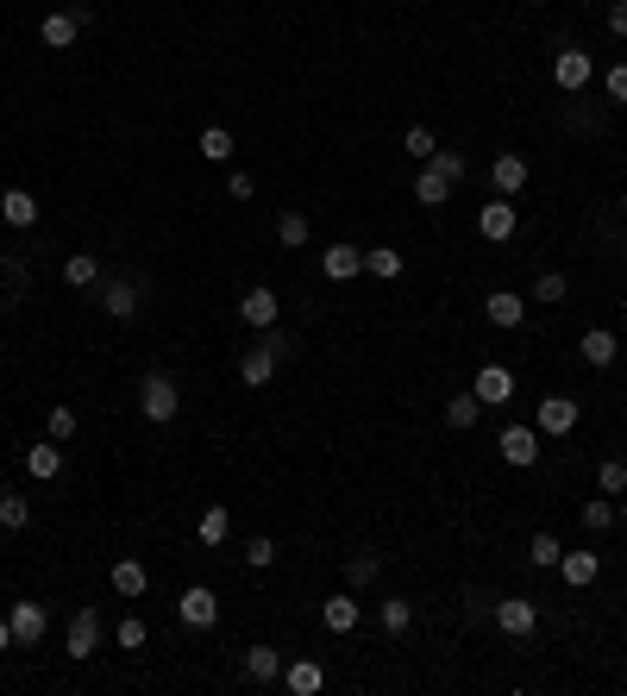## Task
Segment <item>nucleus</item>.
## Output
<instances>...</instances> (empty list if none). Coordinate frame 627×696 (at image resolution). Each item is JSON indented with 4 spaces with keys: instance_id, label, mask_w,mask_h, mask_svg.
Listing matches in <instances>:
<instances>
[{
    "instance_id": "c03bdc74",
    "label": "nucleus",
    "mask_w": 627,
    "mask_h": 696,
    "mask_svg": "<svg viewBox=\"0 0 627 696\" xmlns=\"http://www.w3.org/2000/svg\"><path fill=\"white\" fill-rule=\"evenodd\" d=\"M113 640H120V646H126V653H138V646H145L151 634H145V621H138V615H126V621H120V628H113Z\"/></svg>"
},
{
    "instance_id": "58836bf2",
    "label": "nucleus",
    "mask_w": 627,
    "mask_h": 696,
    "mask_svg": "<svg viewBox=\"0 0 627 696\" xmlns=\"http://www.w3.org/2000/svg\"><path fill=\"white\" fill-rule=\"evenodd\" d=\"M571 295V276L565 270H540V283H533V301H565Z\"/></svg>"
},
{
    "instance_id": "de8ad7c7",
    "label": "nucleus",
    "mask_w": 627,
    "mask_h": 696,
    "mask_svg": "<svg viewBox=\"0 0 627 696\" xmlns=\"http://www.w3.org/2000/svg\"><path fill=\"white\" fill-rule=\"evenodd\" d=\"M609 38H627V0H615V7H609Z\"/></svg>"
},
{
    "instance_id": "c9c22d12",
    "label": "nucleus",
    "mask_w": 627,
    "mask_h": 696,
    "mask_svg": "<svg viewBox=\"0 0 627 696\" xmlns=\"http://www.w3.org/2000/svg\"><path fill=\"white\" fill-rule=\"evenodd\" d=\"M402 151L414 157V164H427V157L439 151V138H433V126H408V132H402Z\"/></svg>"
},
{
    "instance_id": "a19ab883",
    "label": "nucleus",
    "mask_w": 627,
    "mask_h": 696,
    "mask_svg": "<svg viewBox=\"0 0 627 696\" xmlns=\"http://www.w3.org/2000/svg\"><path fill=\"white\" fill-rule=\"evenodd\" d=\"M584 527H590V533H609V527H615V496L584 502Z\"/></svg>"
},
{
    "instance_id": "20e7f679",
    "label": "nucleus",
    "mask_w": 627,
    "mask_h": 696,
    "mask_svg": "<svg viewBox=\"0 0 627 696\" xmlns=\"http://www.w3.org/2000/svg\"><path fill=\"white\" fill-rule=\"evenodd\" d=\"M496 452H502V464H515V471H527V464H540V427H527V421L502 427Z\"/></svg>"
},
{
    "instance_id": "cd10ccee",
    "label": "nucleus",
    "mask_w": 627,
    "mask_h": 696,
    "mask_svg": "<svg viewBox=\"0 0 627 696\" xmlns=\"http://www.w3.org/2000/svg\"><path fill=\"white\" fill-rule=\"evenodd\" d=\"M195 151L207 157V164H232V151H239V145H232V132H226V126H207V132L195 138Z\"/></svg>"
},
{
    "instance_id": "2eb2a0df",
    "label": "nucleus",
    "mask_w": 627,
    "mask_h": 696,
    "mask_svg": "<svg viewBox=\"0 0 627 696\" xmlns=\"http://www.w3.org/2000/svg\"><path fill=\"white\" fill-rule=\"evenodd\" d=\"M490 182H496V195L515 201V195L527 189V157H521V151H502L496 164H490Z\"/></svg>"
},
{
    "instance_id": "f03ea898",
    "label": "nucleus",
    "mask_w": 627,
    "mask_h": 696,
    "mask_svg": "<svg viewBox=\"0 0 627 696\" xmlns=\"http://www.w3.org/2000/svg\"><path fill=\"white\" fill-rule=\"evenodd\" d=\"M176 408H182V396H176V383L164 377V370H151L145 383H138V414H145V421H176Z\"/></svg>"
},
{
    "instance_id": "37998d69",
    "label": "nucleus",
    "mask_w": 627,
    "mask_h": 696,
    "mask_svg": "<svg viewBox=\"0 0 627 696\" xmlns=\"http://www.w3.org/2000/svg\"><path fill=\"white\" fill-rule=\"evenodd\" d=\"M245 565H251V571H270V565H276V540H270V533L245 540Z\"/></svg>"
},
{
    "instance_id": "79ce46f5",
    "label": "nucleus",
    "mask_w": 627,
    "mask_h": 696,
    "mask_svg": "<svg viewBox=\"0 0 627 696\" xmlns=\"http://www.w3.org/2000/svg\"><path fill=\"white\" fill-rule=\"evenodd\" d=\"M596 483H602V496H621L627 490V464L621 458H602L596 464Z\"/></svg>"
},
{
    "instance_id": "49530a36",
    "label": "nucleus",
    "mask_w": 627,
    "mask_h": 696,
    "mask_svg": "<svg viewBox=\"0 0 627 696\" xmlns=\"http://www.w3.org/2000/svg\"><path fill=\"white\" fill-rule=\"evenodd\" d=\"M226 195H232V201H251V195H258V182H251L245 170H232V176H226Z\"/></svg>"
},
{
    "instance_id": "4be33fe9",
    "label": "nucleus",
    "mask_w": 627,
    "mask_h": 696,
    "mask_svg": "<svg viewBox=\"0 0 627 696\" xmlns=\"http://www.w3.org/2000/svg\"><path fill=\"white\" fill-rule=\"evenodd\" d=\"M76 32H82L76 7H69V13H44V26H38V38L51 44V51H69V44H76Z\"/></svg>"
},
{
    "instance_id": "09e8293b",
    "label": "nucleus",
    "mask_w": 627,
    "mask_h": 696,
    "mask_svg": "<svg viewBox=\"0 0 627 696\" xmlns=\"http://www.w3.org/2000/svg\"><path fill=\"white\" fill-rule=\"evenodd\" d=\"M13 653V628H7V615H0V659Z\"/></svg>"
},
{
    "instance_id": "72a5a7b5",
    "label": "nucleus",
    "mask_w": 627,
    "mask_h": 696,
    "mask_svg": "<svg viewBox=\"0 0 627 696\" xmlns=\"http://www.w3.org/2000/svg\"><path fill=\"white\" fill-rule=\"evenodd\" d=\"M19 527H32V502L26 496H0V533H19Z\"/></svg>"
},
{
    "instance_id": "4c0bfd02",
    "label": "nucleus",
    "mask_w": 627,
    "mask_h": 696,
    "mask_svg": "<svg viewBox=\"0 0 627 696\" xmlns=\"http://www.w3.org/2000/svg\"><path fill=\"white\" fill-rule=\"evenodd\" d=\"M377 559H370V552H358V559H345V584H352V590H370V584H377Z\"/></svg>"
},
{
    "instance_id": "473e14b6",
    "label": "nucleus",
    "mask_w": 627,
    "mask_h": 696,
    "mask_svg": "<svg viewBox=\"0 0 627 696\" xmlns=\"http://www.w3.org/2000/svg\"><path fill=\"white\" fill-rule=\"evenodd\" d=\"M559 552H565V540H559V533H533V540H527V565L552 571V565H559Z\"/></svg>"
},
{
    "instance_id": "f257e3e1",
    "label": "nucleus",
    "mask_w": 627,
    "mask_h": 696,
    "mask_svg": "<svg viewBox=\"0 0 627 696\" xmlns=\"http://www.w3.org/2000/svg\"><path fill=\"white\" fill-rule=\"evenodd\" d=\"M295 352V339L289 333H276V327H264V339L251 345V352H239V383L245 389H264L270 377H276V364H283Z\"/></svg>"
},
{
    "instance_id": "8fccbe9b",
    "label": "nucleus",
    "mask_w": 627,
    "mask_h": 696,
    "mask_svg": "<svg viewBox=\"0 0 627 696\" xmlns=\"http://www.w3.org/2000/svg\"><path fill=\"white\" fill-rule=\"evenodd\" d=\"M615 521H627V490H621V496H615Z\"/></svg>"
},
{
    "instance_id": "9d476101",
    "label": "nucleus",
    "mask_w": 627,
    "mask_h": 696,
    "mask_svg": "<svg viewBox=\"0 0 627 696\" xmlns=\"http://www.w3.org/2000/svg\"><path fill=\"white\" fill-rule=\"evenodd\" d=\"M101 308H107L113 320H132L138 308H145V283H138V276H120V283H107V289H101Z\"/></svg>"
},
{
    "instance_id": "c85d7f7f",
    "label": "nucleus",
    "mask_w": 627,
    "mask_h": 696,
    "mask_svg": "<svg viewBox=\"0 0 627 696\" xmlns=\"http://www.w3.org/2000/svg\"><path fill=\"white\" fill-rule=\"evenodd\" d=\"M276 239H283L289 251H301L314 239V226H308V214H295V207H283V214H276Z\"/></svg>"
},
{
    "instance_id": "603ef678",
    "label": "nucleus",
    "mask_w": 627,
    "mask_h": 696,
    "mask_svg": "<svg viewBox=\"0 0 627 696\" xmlns=\"http://www.w3.org/2000/svg\"><path fill=\"white\" fill-rule=\"evenodd\" d=\"M621 214H627V195H621Z\"/></svg>"
},
{
    "instance_id": "aec40b11",
    "label": "nucleus",
    "mask_w": 627,
    "mask_h": 696,
    "mask_svg": "<svg viewBox=\"0 0 627 696\" xmlns=\"http://www.w3.org/2000/svg\"><path fill=\"white\" fill-rule=\"evenodd\" d=\"M26 471H32L38 483H57V477H63V446H57V439H44V446H26Z\"/></svg>"
},
{
    "instance_id": "2f4dec72",
    "label": "nucleus",
    "mask_w": 627,
    "mask_h": 696,
    "mask_svg": "<svg viewBox=\"0 0 627 696\" xmlns=\"http://www.w3.org/2000/svg\"><path fill=\"white\" fill-rule=\"evenodd\" d=\"M364 270L383 276V283H396V276H402V251H396V245H370V251H364Z\"/></svg>"
},
{
    "instance_id": "1a4fd4ad",
    "label": "nucleus",
    "mask_w": 627,
    "mask_h": 696,
    "mask_svg": "<svg viewBox=\"0 0 627 696\" xmlns=\"http://www.w3.org/2000/svg\"><path fill=\"white\" fill-rule=\"evenodd\" d=\"M176 615L189 621V628H214V621H220V596L207 590V584H189V590H182V602H176Z\"/></svg>"
},
{
    "instance_id": "9b49d317",
    "label": "nucleus",
    "mask_w": 627,
    "mask_h": 696,
    "mask_svg": "<svg viewBox=\"0 0 627 696\" xmlns=\"http://www.w3.org/2000/svg\"><path fill=\"white\" fill-rule=\"evenodd\" d=\"M471 389H477V402H483V408H496V402H515V370H508V364H483Z\"/></svg>"
},
{
    "instance_id": "39448f33",
    "label": "nucleus",
    "mask_w": 627,
    "mask_h": 696,
    "mask_svg": "<svg viewBox=\"0 0 627 696\" xmlns=\"http://www.w3.org/2000/svg\"><path fill=\"white\" fill-rule=\"evenodd\" d=\"M490 621L502 634H515V640H527L533 628H540V609H533L527 596H502V602H490Z\"/></svg>"
},
{
    "instance_id": "423d86ee",
    "label": "nucleus",
    "mask_w": 627,
    "mask_h": 696,
    "mask_svg": "<svg viewBox=\"0 0 627 696\" xmlns=\"http://www.w3.org/2000/svg\"><path fill=\"white\" fill-rule=\"evenodd\" d=\"M7 628H13V646H38L44 634H51V615H44V602H13Z\"/></svg>"
},
{
    "instance_id": "f8f14e48",
    "label": "nucleus",
    "mask_w": 627,
    "mask_h": 696,
    "mask_svg": "<svg viewBox=\"0 0 627 696\" xmlns=\"http://www.w3.org/2000/svg\"><path fill=\"white\" fill-rule=\"evenodd\" d=\"M283 690L289 696H320V690H327V665H320V659H289L283 665Z\"/></svg>"
},
{
    "instance_id": "4468645a",
    "label": "nucleus",
    "mask_w": 627,
    "mask_h": 696,
    "mask_svg": "<svg viewBox=\"0 0 627 696\" xmlns=\"http://www.w3.org/2000/svg\"><path fill=\"white\" fill-rule=\"evenodd\" d=\"M276 314H283V301H276V289H245V301H239V320L245 327H276Z\"/></svg>"
},
{
    "instance_id": "393cba45",
    "label": "nucleus",
    "mask_w": 627,
    "mask_h": 696,
    "mask_svg": "<svg viewBox=\"0 0 627 696\" xmlns=\"http://www.w3.org/2000/svg\"><path fill=\"white\" fill-rule=\"evenodd\" d=\"M577 352H584L590 370H609V364H615V333H609V327H590L584 339H577Z\"/></svg>"
},
{
    "instance_id": "5701e85b",
    "label": "nucleus",
    "mask_w": 627,
    "mask_h": 696,
    "mask_svg": "<svg viewBox=\"0 0 627 696\" xmlns=\"http://www.w3.org/2000/svg\"><path fill=\"white\" fill-rule=\"evenodd\" d=\"M0 220H7V226H19V232H26V226H38V195H26V189H7V195H0Z\"/></svg>"
},
{
    "instance_id": "6e6552de",
    "label": "nucleus",
    "mask_w": 627,
    "mask_h": 696,
    "mask_svg": "<svg viewBox=\"0 0 627 696\" xmlns=\"http://www.w3.org/2000/svg\"><path fill=\"white\" fill-rule=\"evenodd\" d=\"M515 201H508V195H496V201H483V214H477V232H483V239H490V245H508V239H515Z\"/></svg>"
},
{
    "instance_id": "412c9836",
    "label": "nucleus",
    "mask_w": 627,
    "mask_h": 696,
    "mask_svg": "<svg viewBox=\"0 0 627 696\" xmlns=\"http://www.w3.org/2000/svg\"><path fill=\"white\" fill-rule=\"evenodd\" d=\"M483 314H490V327H521V320H527V301L515 289H496L490 301H483Z\"/></svg>"
},
{
    "instance_id": "7ed1b4c3",
    "label": "nucleus",
    "mask_w": 627,
    "mask_h": 696,
    "mask_svg": "<svg viewBox=\"0 0 627 696\" xmlns=\"http://www.w3.org/2000/svg\"><path fill=\"white\" fill-rule=\"evenodd\" d=\"M101 634H107V621H101V609H76V615H69V634H63V653L69 659H95L101 653Z\"/></svg>"
},
{
    "instance_id": "c756f323",
    "label": "nucleus",
    "mask_w": 627,
    "mask_h": 696,
    "mask_svg": "<svg viewBox=\"0 0 627 696\" xmlns=\"http://www.w3.org/2000/svg\"><path fill=\"white\" fill-rule=\"evenodd\" d=\"M414 201H421V207H446L452 201V182L439 170H421V176H414Z\"/></svg>"
},
{
    "instance_id": "b1692460",
    "label": "nucleus",
    "mask_w": 627,
    "mask_h": 696,
    "mask_svg": "<svg viewBox=\"0 0 627 696\" xmlns=\"http://www.w3.org/2000/svg\"><path fill=\"white\" fill-rule=\"evenodd\" d=\"M63 283L69 289H95L101 283V258H95V251H69V258H63Z\"/></svg>"
},
{
    "instance_id": "a211bd4d",
    "label": "nucleus",
    "mask_w": 627,
    "mask_h": 696,
    "mask_svg": "<svg viewBox=\"0 0 627 696\" xmlns=\"http://www.w3.org/2000/svg\"><path fill=\"white\" fill-rule=\"evenodd\" d=\"M320 270H327L333 283H352V276H364V251L358 245H327L320 251Z\"/></svg>"
},
{
    "instance_id": "3c124183",
    "label": "nucleus",
    "mask_w": 627,
    "mask_h": 696,
    "mask_svg": "<svg viewBox=\"0 0 627 696\" xmlns=\"http://www.w3.org/2000/svg\"><path fill=\"white\" fill-rule=\"evenodd\" d=\"M621 320H627V301H621Z\"/></svg>"
},
{
    "instance_id": "f704fd0d",
    "label": "nucleus",
    "mask_w": 627,
    "mask_h": 696,
    "mask_svg": "<svg viewBox=\"0 0 627 696\" xmlns=\"http://www.w3.org/2000/svg\"><path fill=\"white\" fill-rule=\"evenodd\" d=\"M383 628L389 634H408L414 628V602L408 596H383Z\"/></svg>"
},
{
    "instance_id": "f3484780",
    "label": "nucleus",
    "mask_w": 627,
    "mask_h": 696,
    "mask_svg": "<svg viewBox=\"0 0 627 696\" xmlns=\"http://www.w3.org/2000/svg\"><path fill=\"white\" fill-rule=\"evenodd\" d=\"M358 596L352 590H339V596H327V602H320V621H327V634H352L358 628Z\"/></svg>"
},
{
    "instance_id": "ddd939ff",
    "label": "nucleus",
    "mask_w": 627,
    "mask_h": 696,
    "mask_svg": "<svg viewBox=\"0 0 627 696\" xmlns=\"http://www.w3.org/2000/svg\"><path fill=\"white\" fill-rule=\"evenodd\" d=\"M577 414H584V408H577L571 396H546V402H540V414H533V427H540V433H559V439H565V433L577 427Z\"/></svg>"
},
{
    "instance_id": "a18cd8bd",
    "label": "nucleus",
    "mask_w": 627,
    "mask_h": 696,
    "mask_svg": "<svg viewBox=\"0 0 627 696\" xmlns=\"http://www.w3.org/2000/svg\"><path fill=\"white\" fill-rule=\"evenodd\" d=\"M602 95H609L615 107H627V63H615L609 76H602Z\"/></svg>"
},
{
    "instance_id": "0eeeda50",
    "label": "nucleus",
    "mask_w": 627,
    "mask_h": 696,
    "mask_svg": "<svg viewBox=\"0 0 627 696\" xmlns=\"http://www.w3.org/2000/svg\"><path fill=\"white\" fill-rule=\"evenodd\" d=\"M590 76H596V63H590V51H577V44H565V51L552 57V82H559L565 95H577V88H590Z\"/></svg>"
},
{
    "instance_id": "ea45409f",
    "label": "nucleus",
    "mask_w": 627,
    "mask_h": 696,
    "mask_svg": "<svg viewBox=\"0 0 627 696\" xmlns=\"http://www.w3.org/2000/svg\"><path fill=\"white\" fill-rule=\"evenodd\" d=\"M427 170H439V176H446L452 189H458V182H464V170H471V164H464V151H433V157H427Z\"/></svg>"
},
{
    "instance_id": "bb28decb",
    "label": "nucleus",
    "mask_w": 627,
    "mask_h": 696,
    "mask_svg": "<svg viewBox=\"0 0 627 696\" xmlns=\"http://www.w3.org/2000/svg\"><path fill=\"white\" fill-rule=\"evenodd\" d=\"M477 421H483V402H477V389H464V396H452V402H446V427L471 433Z\"/></svg>"
},
{
    "instance_id": "e433bc0d",
    "label": "nucleus",
    "mask_w": 627,
    "mask_h": 696,
    "mask_svg": "<svg viewBox=\"0 0 627 696\" xmlns=\"http://www.w3.org/2000/svg\"><path fill=\"white\" fill-rule=\"evenodd\" d=\"M44 427H51V439H57V446H69V439H76V427H82V421H76V408H69V402H57L51 414H44Z\"/></svg>"
},
{
    "instance_id": "a878e982",
    "label": "nucleus",
    "mask_w": 627,
    "mask_h": 696,
    "mask_svg": "<svg viewBox=\"0 0 627 696\" xmlns=\"http://www.w3.org/2000/svg\"><path fill=\"white\" fill-rule=\"evenodd\" d=\"M145 584H151V571L138 565V559H113V590H120L126 602H138V596H145Z\"/></svg>"
},
{
    "instance_id": "dca6fc26",
    "label": "nucleus",
    "mask_w": 627,
    "mask_h": 696,
    "mask_svg": "<svg viewBox=\"0 0 627 696\" xmlns=\"http://www.w3.org/2000/svg\"><path fill=\"white\" fill-rule=\"evenodd\" d=\"M552 571H559L571 590H590L602 577V559H596V552H559V565H552Z\"/></svg>"
},
{
    "instance_id": "7c9ffc66",
    "label": "nucleus",
    "mask_w": 627,
    "mask_h": 696,
    "mask_svg": "<svg viewBox=\"0 0 627 696\" xmlns=\"http://www.w3.org/2000/svg\"><path fill=\"white\" fill-rule=\"evenodd\" d=\"M226 533H232V515L214 502V508H207V515L195 521V540H201V546H226Z\"/></svg>"
},
{
    "instance_id": "6ab92c4d",
    "label": "nucleus",
    "mask_w": 627,
    "mask_h": 696,
    "mask_svg": "<svg viewBox=\"0 0 627 696\" xmlns=\"http://www.w3.org/2000/svg\"><path fill=\"white\" fill-rule=\"evenodd\" d=\"M245 678L251 684H270V678H283V653H276V646H245Z\"/></svg>"
}]
</instances>
